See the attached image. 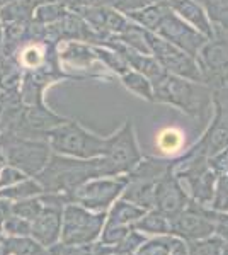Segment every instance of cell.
<instances>
[{
  "instance_id": "12",
  "label": "cell",
  "mask_w": 228,
  "mask_h": 255,
  "mask_svg": "<svg viewBox=\"0 0 228 255\" xmlns=\"http://www.w3.org/2000/svg\"><path fill=\"white\" fill-rule=\"evenodd\" d=\"M215 233V221L206 213L203 204L191 201L189 206L179 213L177 216L171 218V235L181 237L188 242L203 240Z\"/></svg>"
},
{
  "instance_id": "44",
  "label": "cell",
  "mask_w": 228,
  "mask_h": 255,
  "mask_svg": "<svg viewBox=\"0 0 228 255\" xmlns=\"http://www.w3.org/2000/svg\"><path fill=\"white\" fill-rule=\"evenodd\" d=\"M3 242H5V237H3L2 232H0V244H3Z\"/></svg>"
},
{
  "instance_id": "13",
  "label": "cell",
  "mask_w": 228,
  "mask_h": 255,
  "mask_svg": "<svg viewBox=\"0 0 228 255\" xmlns=\"http://www.w3.org/2000/svg\"><path fill=\"white\" fill-rule=\"evenodd\" d=\"M67 119L56 116L55 113L44 108L43 102H39V104H31L29 108L20 111L19 121L12 133L24 138L39 139L48 136L49 131H53L56 126H60Z\"/></svg>"
},
{
  "instance_id": "15",
  "label": "cell",
  "mask_w": 228,
  "mask_h": 255,
  "mask_svg": "<svg viewBox=\"0 0 228 255\" xmlns=\"http://www.w3.org/2000/svg\"><path fill=\"white\" fill-rule=\"evenodd\" d=\"M191 199L186 189L182 187L179 179L172 172V165L169 172L157 182L155 187V209L164 213L167 218H174L189 206Z\"/></svg>"
},
{
  "instance_id": "35",
  "label": "cell",
  "mask_w": 228,
  "mask_h": 255,
  "mask_svg": "<svg viewBox=\"0 0 228 255\" xmlns=\"http://www.w3.org/2000/svg\"><path fill=\"white\" fill-rule=\"evenodd\" d=\"M26 179H29V175L24 174L20 168L14 165H7L0 170V189L15 186V184L22 182V180H26Z\"/></svg>"
},
{
  "instance_id": "29",
  "label": "cell",
  "mask_w": 228,
  "mask_h": 255,
  "mask_svg": "<svg viewBox=\"0 0 228 255\" xmlns=\"http://www.w3.org/2000/svg\"><path fill=\"white\" fill-rule=\"evenodd\" d=\"M157 146L160 148L162 153L174 155L177 151H181V148L184 146V136L179 129L176 128H167L165 131H162L157 139Z\"/></svg>"
},
{
  "instance_id": "41",
  "label": "cell",
  "mask_w": 228,
  "mask_h": 255,
  "mask_svg": "<svg viewBox=\"0 0 228 255\" xmlns=\"http://www.w3.org/2000/svg\"><path fill=\"white\" fill-rule=\"evenodd\" d=\"M12 2H17V0H0V9H3V7L9 5Z\"/></svg>"
},
{
  "instance_id": "16",
  "label": "cell",
  "mask_w": 228,
  "mask_h": 255,
  "mask_svg": "<svg viewBox=\"0 0 228 255\" xmlns=\"http://www.w3.org/2000/svg\"><path fill=\"white\" fill-rule=\"evenodd\" d=\"M169 3H171L172 10L176 12L181 19H184L188 24L196 27V29L203 32L208 39L213 38V34H215L213 22H211L208 12H206V9L200 2H196V0H171Z\"/></svg>"
},
{
  "instance_id": "25",
  "label": "cell",
  "mask_w": 228,
  "mask_h": 255,
  "mask_svg": "<svg viewBox=\"0 0 228 255\" xmlns=\"http://www.w3.org/2000/svg\"><path fill=\"white\" fill-rule=\"evenodd\" d=\"M44 194V187L41 186L38 180L34 179H26L22 182L15 184V186L5 187L0 191V197H5L10 201H19V199H27V197H36Z\"/></svg>"
},
{
  "instance_id": "20",
  "label": "cell",
  "mask_w": 228,
  "mask_h": 255,
  "mask_svg": "<svg viewBox=\"0 0 228 255\" xmlns=\"http://www.w3.org/2000/svg\"><path fill=\"white\" fill-rule=\"evenodd\" d=\"M36 0H17L12 2L9 5H5L3 9H0V20H3L5 24H26L31 17H34L36 12Z\"/></svg>"
},
{
  "instance_id": "26",
  "label": "cell",
  "mask_w": 228,
  "mask_h": 255,
  "mask_svg": "<svg viewBox=\"0 0 228 255\" xmlns=\"http://www.w3.org/2000/svg\"><path fill=\"white\" fill-rule=\"evenodd\" d=\"M94 53H95V56H97V58L101 60L107 68H111L113 72H116L119 77L124 75V73L130 72V70H131L130 63L126 61V58H124L121 53L114 51V49L106 48V46L104 48L95 46L94 48Z\"/></svg>"
},
{
  "instance_id": "10",
  "label": "cell",
  "mask_w": 228,
  "mask_h": 255,
  "mask_svg": "<svg viewBox=\"0 0 228 255\" xmlns=\"http://www.w3.org/2000/svg\"><path fill=\"white\" fill-rule=\"evenodd\" d=\"M126 184V175L109 177V179L97 177V179H92L89 182L82 184L73 192L67 194L68 203L80 204V206L90 209V211H106L116 201V197L123 194Z\"/></svg>"
},
{
  "instance_id": "34",
  "label": "cell",
  "mask_w": 228,
  "mask_h": 255,
  "mask_svg": "<svg viewBox=\"0 0 228 255\" xmlns=\"http://www.w3.org/2000/svg\"><path fill=\"white\" fill-rule=\"evenodd\" d=\"M145 242H147V238H145L142 233H138V230H135L133 226H131L130 233H128V235L124 237L118 245H114L116 254L131 255V254H135L136 250L145 244Z\"/></svg>"
},
{
  "instance_id": "43",
  "label": "cell",
  "mask_w": 228,
  "mask_h": 255,
  "mask_svg": "<svg viewBox=\"0 0 228 255\" xmlns=\"http://www.w3.org/2000/svg\"><path fill=\"white\" fill-rule=\"evenodd\" d=\"M0 255H9L5 250V247H3V244H0Z\"/></svg>"
},
{
  "instance_id": "39",
  "label": "cell",
  "mask_w": 228,
  "mask_h": 255,
  "mask_svg": "<svg viewBox=\"0 0 228 255\" xmlns=\"http://www.w3.org/2000/svg\"><path fill=\"white\" fill-rule=\"evenodd\" d=\"M12 215V201L0 197V232H3V225H5L7 218Z\"/></svg>"
},
{
  "instance_id": "32",
  "label": "cell",
  "mask_w": 228,
  "mask_h": 255,
  "mask_svg": "<svg viewBox=\"0 0 228 255\" xmlns=\"http://www.w3.org/2000/svg\"><path fill=\"white\" fill-rule=\"evenodd\" d=\"M205 9L213 24L228 27V0H206Z\"/></svg>"
},
{
  "instance_id": "23",
  "label": "cell",
  "mask_w": 228,
  "mask_h": 255,
  "mask_svg": "<svg viewBox=\"0 0 228 255\" xmlns=\"http://www.w3.org/2000/svg\"><path fill=\"white\" fill-rule=\"evenodd\" d=\"M121 82L123 85L128 90H131L133 94H136L138 97L147 99L150 102H155V97H153V84L150 79L143 75V73L136 72V70H130L124 75H121Z\"/></svg>"
},
{
  "instance_id": "2",
  "label": "cell",
  "mask_w": 228,
  "mask_h": 255,
  "mask_svg": "<svg viewBox=\"0 0 228 255\" xmlns=\"http://www.w3.org/2000/svg\"><path fill=\"white\" fill-rule=\"evenodd\" d=\"M153 97L155 102L177 108L198 121L210 118L213 108V97L208 85L171 73H165L162 79L153 82Z\"/></svg>"
},
{
  "instance_id": "6",
  "label": "cell",
  "mask_w": 228,
  "mask_h": 255,
  "mask_svg": "<svg viewBox=\"0 0 228 255\" xmlns=\"http://www.w3.org/2000/svg\"><path fill=\"white\" fill-rule=\"evenodd\" d=\"M0 148L7 162L29 177H36L48 165L53 150L49 141L24 138L15 133H3L0 136Z\"/></svg>"
},
{
  "instance_id": "46",
  "label": "cell",
  "mask_w": 228,
  "mask_h": 255,
  "mask_svg": "<svg viewBox=\"0 0 228 255\" xmlns=\"http://www.w3.org/2000/svg\"><path fill=\"white\" fill-rule=\"evenodd\" d=\"M111 255H123V254H116V252H114V254H111Z\"/></svg>"
},
{
  "instance_id": "27",
  "label": "cell",
  "mask_w": 228,
  "mask_h": 255,
  "mask_svg": "<svg viewBox=\"0 0 228 255\" xmlns=\"http://www.w3.org/2000/svg\"><path fill=\"white\" fill-rule=\"evenodd\" d=\"M68 10V7L61 5V3H41L36 7L34 22L41 24V26H53V24L60 22Z\"/></svg>"
},
{
  "instance_id": "8",
  "label": "cell",
  "mask_w": 228,
  "mask_h": 255,
  "mask_svg": "<svg viewBox=\"0 0 228 255\" xmlns=\"http://www.w3.org/2000/svg\"><path fill=\"white\" fill-rule=\"evenodd\" d=\"M106 211H90L80 204H67L63 209V228L61 244L78 245L95 242L102 235V225L106 223Z\"/></svg>"
},
{
  "instance_id": "24",
  "label": "cell",
  "mask_w": 228,
  "mask_h": 255,
  "mask_svg": "<svg viewBox=\"0 0 228 255\" xmlns=\"http://www.w3.org/2000/svg\"><path fill=\"white\" fill-rule=\"evenodd\" d=\"M147 34H148V31L145 29V27L138 26L133 20H130L121 34H118V38L121 39L124 44H128L130 48L136 49V51L145 53V55H152L150 46H148Z\"/></svg>"
},
{
  "instance_id": "30",
  "label": "cell",
  "mask_w": 228,
  "mask_h": 255,
  "mask_svg": "<svg viewBox=\"0 0 228 255\" xmlns=\"http://www.w3.org/2000/svg\"><path fill=\"white\" fill-rule=\"evenodd\" d=\"M223 244H225V240H222L220 237H208L203 240L189 242L188 250L189 255H222Z\"/></svg>"
},
{
  "instance_id": "11",
  "label": "cell",
  "mask_w": 228,
  "mask_h": 255,
  "mask_svg": "<svg viewBox=\"0 0 228 255\" xmlns=\"http://www.w3.org/2000/svg\"><path fill=\"white\" fill-rule=\"evenodd\" d=\"M155 34L160 36L162 39L169 41L174 46L181 48L182 51H186L194 58H198L201 48L208 43V38L203 32L188 24L184 19H181L174 10L164 19V22L159 26Z\"/></svg>"
},
{
  "instance_id": "33",
  "label": "cell",
  "mask_w": 228,
  "mask_h": 255,
  "mask_svg": "<svg viewBox=\"0 0 228 255\" xmlns=\"http://www.w3.org/2000/svg\"><path fill=\"white\" fill-rule=\"evenodd\" d=\"M32 221L20 218L17 215H12L7 218L5 225H3V232L9 233V237H31Z\"/></svg>"
},
{
  "instance_id": "37",
  "label": "cell",
  "mask_w": 228,
  "mask_h": 255,
  "mask_svg": "<svg viewBox=\"0 0 228 255\" xmlns=\"http://www.w3.org/2000/svg\"><path fill=\"white\" fill-rule=\"evenodd\" d=\"M206 213L215 221V233H217V237L228 242V213L217 211V209H206Z\"/></svg>"
},
{
  "instance_id": "4",
  "label": "cell",
  "mask_w": 228,
  "mask_h": 255,
  "mask_svg": "<svg viewBox=\"0 0 228 255\" xmlns=\"http://www.w3.org/2000/svg\"><path fill=\"white\" fill-rule=\"evenodd\" d=\"M48 141L55 153L75 158H99L106 151L107 138L87 131L75 119H67L49 131Z\"/></svg>"
},
{
  "instance_id": "5",
  "label": "cell",
  "mask_w": 228,
  "mask_h": 255,
  "mask_svg": "<svg viewBox=\"0 0 228 255\" xmlns=\"http://www.w3.org/2000/svg\"><path fill=\"white\" fill-rule=\"evenodd\" d=\"M215 34L198 55L203 82L211 96H228V27L213 24Z\"/></svg>"
},
{
  "instance_id": "18",
  "label": "cell",
  "mask_w": 228,
  "mask_h": 255,
  "mask_svg": "<svg viewBox=\"0 0 228 255\" xmlns=\"http://www.w3.org/2000/svg\"><path fill=\"white\" fill-rule=\"evenodd\" d=\"M147 209L140 208L136 204L130 203L126 199L116 201L111 208L109 215H107L106 226H131L135 221H138L140 218L145 216Z\"/></svg>"
},
{
  "instance_id": "14",
  "label": "cell",
  "mask_w": 228,
  "mask_h": 255,
  "mask_svg": "<svg viewBox=\"0 0 228 255\" xmlns=\"http://www.w3.org/2000/svg\"><path fill=\"white\" fill-rule=\"evenodd\" d=\"M211 97H213V119L198 145L210 158H213L228 146V96Z\"/></svg>"
},
{
  "instance_id": "28",
  "label": "cell",
  "mask_w": 228,
  "mask_h": 255,
  "mask_svg": "<svg viewBox=\"0 0 228 255\" xmlns=\"http://www.w3.org/2000/svg\"><path fill=\"white\" fill-rule=\"evenodd\" d=\"M44 209V203L41 196L27 197V199H19L12 203V213L20 218H26L29 221H34Z\"/></svg>"
},
{
  "instance_id": "3",
  "label": "cell",
  "mask_w": 228,
  "mask_h": 255,
  "mask_svg": "<svg viewBox=\"0 0 228 255\" xmlns=\"http://www.w3.org/2000/svg\"><path fill=\"white\" fill-rule=\"evenodd\" d=\"M172 172L191 196V201L203 206L213 203L218 177L211 167L210 157L200 145L191 148L184 157L172 160Z\"/></svg>"
},
{
  "instance_id": "1",
  "label": "cell",
  "mask_w": 228,
  "mask_h": 255,
  "mask_svg": "<svg viewBox=\"0 0 228 255\" xmlns=\"http://www.w3.org/2000/svg\"><path fill=\"white\" fill-rule=\"evenodd\" d=\"M104 177V163L99 158H75L68 155H51L48 165L36 175L44 192L70 194L82 184Z\"/></svg>"
},
{
  "instance_id": "40",
  "label": "cell",
  "mask_w": 228,
  "mask_h": 255,
  "mask_svg": "<svg viewBox=\"0 0 228 255\" xmlns=\"http://www.w3.org/2000/svg\"><path fill=\"white\" fill-rule=\"evenodd\" d=\"M169 255H189V250L181 238H176V240H174V245H172V250Z\"/></svg>"
},
{
  "instance_id": "22",
  "label": "cell",
  "mask_w": 228,
  "mask_h": 255,
  "mask_svg": "<svg viewBox=\"0 0 228 255\" xmlns=\"http://www.w3.org/2000/svg\"><path fill=\"white\" fill-rule=\"evenodd\" d=\"M135 230L147 233H157V235H171V218H167L159 209H152V211L145 213V216L135 221Z\"/></svg>"
},
{
  "instance_id": "31",
  "label": "cell",
  "mask_w": 228,
  "mask_h": 255,
  "mask_svg": "<svg viewBox=\"0 0 228 255\" xmlns=\"http://www.w3.org/2000/svg\"><path fill=\"white\" fill-rule=\"evenodd\" d=\"M176 237H159L155 240L145 242V244L131 255H169L172 250Z\"/></svg>"
},
{
  "instance_id": "36",
  "label": "cell",
  "mask_w": 228,
  "mask_h": 255,
  "mask_svg": "<svg viewBox=\"0 0 228 255\" xmlns=\"http://www.w3.org/2000/svg\"><path fill=\"white\" fill-rule=\"evenodd\" d=\"M131 226H106L102 230L101 242L106 245H118L124 237L130 233Z\"/></svg>"
},
{
  "instance_id": "17",
  "label": "cell",
  "mask_w": 228,
  "mask_h": 255,
  "mask_svg": "<svg viewBox=\"0 0 228 255\" xmlns=\"http://www.w3.org/2000/svg\"><path fill=\"white\" fill-rule=\"evenodd\" d=\"M172 12V7L169 2H159V3H152V5H147L143 9L128 12L126 17L130 20H133L138 26L145 27L147 31L155 32L159 29V26L164 22V19L167 17Z\"/></svg>"
},
{
  "instance_id": "21",
  "label": "cell",
  "mask_w": 228,
  "mask_h": 255,
  "mask_svg": "<svg viewBox=\"0 0 228 255\" xmlns=\"http://www.w3.org/2000/svg\"><path fill=\"white\" fill-rule=\"evenodd\" d=\"M55 255H111L116 252L114 245H106L102 242H90V244L65 245L56 244L51 247Z\"/></svg>"
},
{
  "instance_id": "7",
  "label": "cell",
  "mask_w": 228,
  "mask_h": 255,
  "mask_svg": "<svg viewBox=\"0 0 228 255\" xmlns=\"http://www.w3.org/2000/svg\"><path fill=\"white\" fill-rule=\"evenodd\" d=\"M143 160L135 138L133 123L128 119L113 136L107 138L106 151L102 155L104 177H121L135 170Z\"/></svg>"
},
{
  "instance_id": "38",
  "label": "cell",
  "mask_w": 228,
  "mask_h": 255,
  "mask_svg": "<svg viewBox=\"0 0 228 255\" xmlns=\"http://www.w3.org/2000/svg\"><path fill=\"white\" fill-rule=\"evenodd\" d=\"M211 167L217 172V177H228V146L217 157L210 158Z\"/></svg>"
},
{
  "instance_id": "45",
  "label": "cell",
  "mask_w": 228,
  "mask_h": 255,
  "mask_svg": "<svg viewBox=\"0 0 228 255\" xmlns=\"http://www.w3.org/2000/svg\"><path fill=\"white\" fill-rule=\"evenodd\" d=\"M196 2H200V3H201V5H203V7H205V2H206V0H196Z\"/></svg>"
},
{
  "instance_id": "19",
  "label": "cell",
  "mask_w": 228,
  "mask_h": 255,
  "mask_svg": "<svg viewBox=\"0 0 228 255\" xmlns=\"http://www.w3.org/2000/svg\"><path fill=\"white\" fill-rule=\"evenodd\" d=\"M3 247L9 255H55L51 247H44L32 237H5Z\"/></svg>"
},
{
  "instance_id": "9",
  "label": "cell",
  "mask_w": 228,
  "mask_h": 255,
  "mask_svg": "<svg viewBox=\"0 0 228 255\" xmlns=\"http://www.w3.org/2000/svg\"><path fill=\"white\" fill-rule=\"evenodd\" d=\"M148 46H150L152 55L155 56L157 61L164 67V70L171 75L182 77V79L203 82V73L200 68V63L194 56L188 55L181 48L174 46L169 41L162 39L155 32L148 31L147 34ZM205 84V82H203Z\"/></svg>"
},
{
  "instance_id": "42",
  "label": "cell",
  "mask_w": 228,
  "mask_h": 255,
  "mask_svg": "<svg viewBox=\"0 0 228 255\" xmlns=\"http://www.w3.org/2000/svg\"><path fill=\"white\" fill-rule=\"evenodd\" d=\"M222 255H228V242H225V244H223V252H222Z\"/></svg>"
}]
</instances>
